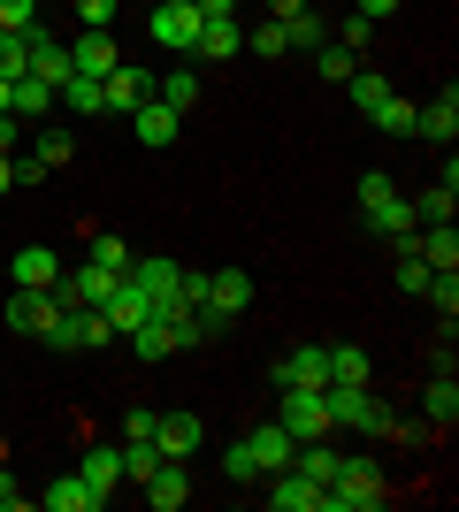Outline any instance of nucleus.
<instances>
[{
    "label": "nucleus",
    "mask_w": 459,
    "mask_h": 512,
    "mask_svg": "<svg viewBox=\"0 0 459 512\" xmlns=\"http://www.w3.org/2000/svg\"><path fill=\"white\" fill-rule=\"evenodd\" d=\"M291 428L284 421H268V428H253V436H238V444L222 451V474H230V482H268V474L276 467H291Z\"/></svg>",
    "instance_id": "obj_1"
},
{
    "label": "nucleus",
    "mask_w": 459,
    "mask_h": 512,
    "mask_svg": "<svg viewBox=\"0 0 459 512\" xmlns=\"http://www.w3.org/2000/svg\"><path fill=\"white\" fill-rule=\"evenodd\" d=\"M322 406H329V421H337V428H360V436H406L398 413L383 406L368 383H322Z\"/></svg>",
    "instance_id": "obj_2"
},
{
    "label": "nucleus",
    "mask_w": 459,
    "mask_h": 512,
    "mask_svg": "<svg viewBox=\"0 0 459 512\" xmlns=\"http://www.w3.org/2000/svg\"><path fill=\"white\" fill-rule=\"evenodd\" d=\"M360 222H368L375 237H391V253H406V237L421 230V222H414V207H406V199L391 192V176H383V169H368V176H360Z\"/></svg>",
    "instance_id": "obj_3"
},
{
    "label": "nucleus",
    "mask_w": 459,
    "mask_h": 512,
    "mask_svg": "<svg viewBox=\"0 0 459 512\" xmlns=\"http://www.w3.org/2000/svg\"><path fill=\"white\" fill-rule=\"evenodd\" d=\"M383 497H391L383 467H375V459H345L337 482L322 490V512H383Z\"/></svg>",
    "instance_id": "obj_4"
},
{
    "label": "nucleus",
    "mask_w": 459,
    "mask_h": 512,
    "mask_svg": "<svg viewBox=\"0 0 459 512\" xmlns=\"http://www.w3.org/2000/svg\"><path fill=\"white\" fill-rule=\"evenodd\" d=\"M115 268H100V260H77V268H62L54 276V306H108L115 299Z\"/></svg>",
    "instance_id": "obj_5"
},
{
    "label": "nucleus",
    "mask_w": 459,
    "mask_h": 512,
    "mask_svg": "<svg viewBox=\"0 0 459 512\" xmlns=\"http://www.w3.org/2000/svg\"><path fill=\"white\" fill-rule=\"evenodd\" d=\"M276 421L291 428V444H314V436H329V406H322V390H284V406H276Z\"/></svg>",
    "instance_id": "obj_6"
},
{
    "label": "nucleus",
    "mask_w": 459,
    "mask_h": 512,
    "mask_svg": "<svg viewBox=\"0 0 459 512\" xmlns=\"http://www.w3.org/2000/svg\"><path fill=\"white\" fill-rule=\"evenodd\" d=\"M245 306H253V276H245V268H215V276H207V306H199V314L215 321H238Z\"/></svg>",
    "instance_id": "obj_7"
},
{
    "label": "nucleus",
    "mask_w": 459,
    "mask_h": 512,
    "mask_svg": "<svg viewBox=\"0 0 459 512\" xmlns=\"http://www.w3.org/2000/svg\"><path fill=\"white\" fill-rule=\"evenodd\" d=\"M100 314L115 321V337H131L138 321H161V306H153V291H146V283H138V276H123V283H115V299L100 306Z\"/></svg>",
    "instance_id": "obj_8"
},
{
    "label": "nucleus",
    "mask_w": 459,
    "mask_h": 512,
    "mask_svg": "<svg viewBox=\"0 0 459 512\" xmlns=\"http://www.w3.org/2000/svg\"><path fill=\"white\" fill-rule=\"evenodd\" d=\"M100 100H108V115H131V107L153 100V77H146L138 62H115L108 77H100Z\"/></svg>",
    "instance_id": "obj_9"
},
{
    "label": "nucleus",
    "mask_w": 459,
    "mask_h": 512,
    "mask_svg": "<svg viewBox=\"0 0 459 512\" xmlns=\"http://www.w3.org/2000/svg\"><path fill=\"white\" fill-rule=\"evenodd\" d=\"M192 39H199V8H192V0H161V8H153V46L192 54Z\"/></svg>",
    "instance_id": "obj_10"
},
{
    "label": "nucleus",
    "mask_w": 459,
    "mask_h": 512,
    "mask_svg": "<svg viewBox=\"0 0 459 512\" xmlns=\"http://www.w3.org/2000/svg\"><path fill=\"white\" fill-rule=\"evenodd\" d=\"M54 314H62V306H54V291H23V283L8 291V306H0V321H8L16 337H39Z\"/></svg>",
    "instance_id": "obj_11"
},
{
    "label": "nucleus",
    "mask_w": 459,
    "mask_h": 512,
    "mask_svg": "<svg viewBox=\"0 0 459 512\" xmlns=\"http://www.w3.org/2000/svg\"><path fill=\"white\" fill-rule=\"evenodd\" d=\"M138 490H146V505H153V512H176L184 497H192V459H161V467H153Z\"/></svg>",
    "instance_id": "obj_12"
},
{
    "label": "nucleus",
    "mask_w": 459,
    "mask_h": 512,
    "mask_svg": "<svg viewBox=\"0 0 459 512\" xmlns=\"http://www.w3.org/2000/svg\"><path fill=\"white\" fill-rule=\"evenodd\" d=\"M406 253H421L437 276H459V230L452 222H421V230L406 237Z\"/></svg>",
    "instance_id": "obj_13"
},
{
    "label": "nucleus",
    "mask_w": 459,
    "mask_h": 512,
    "mask_svg": "<svg viewBox=\"0 0 459 512\" xmlns=\"http://www.w3.org/2000/svg\"><path fill=\"white\" fill-rule=\"evenodd\" d=\"M322 383H329V352L322 344H299V352L276 360V390H322Z\"/></svg>",
    "instance_id": "obj_14"
},
{
    "label": "nucleus",
    "mask_w": 459,
    "mask_h": 512,
    "mask_svg": "<svg viewBox=\"0 0 459 512\" xmlns=\"http://www.w3.org/2000/svg\"><path fill=\"white\" fill-rule=\"evenodd\" d=\"M268 505H276V512H322V490H314V482H306V474L299 467H276V474H268Z\"/></svg>",
    "instance_id": "obj_15"
},
{
    "label": "nucleus",
    "mask_w": 459,
    "mask_h": 512,
    "mask_svg": "<svg viewBox=\"0 0 459 512\" xmlns=\"http://www.w3.org/2000/svg\"><path fill=\"white\" fill-rule=\"evenodd\" d=\"M199 436H207V428H199V413H161V421H153V444H161V459H192Z\"/></svg>",
    "instance_id": "obj_16"
},
{
    "label": "nucleus",
    "mask_w": 459,
    "mask_h": 512,
    "mask_svg": "<svg viewBox=\"0 0 459 512\" xmlns=\"http://www.w3.org/2000/svg\"><path fill=\"white\" fill-rule=\"evenodd\" d=\"M8 115H16V123H46V115H54V85L23 69L16 85H8Z\"/></svg>",
    "instance_id": "obj_17"
},
{
    "label": "nucleus",
    "mask_w": 459,
    "mask_h": 512,
    "mask_svg": "<svg viewBox=\"0 0 459 512\" xmlns=\"http://www.w3.org/2000/svg\"><path fill=\"white\" fill-rule=\"evenodd\" d=\"M39 505H46V512H100L108 497L92 490L85 474H62V482H46V490H39Z\"/></svg>",
    "instance_id": "obj_18"
},
{
    "label": "nucleus",
    "mask_w": 459,
    "mask_h": 512,
    "mask_svg": "<svg viewBox=\"0 0 459 512\" xmlns=\"http://www.w3.org/2000/svg\"><path fill=\"white\" fill-rule=\"evenodd\" d=\"M230 54H245V31H238V16H222V23H199V39H192V62H230Z\"/></svg>",
    "instance_id": "obj_19"
},
{
    "label": "nucleus",
    "mask_w": 459,
    "mask_h": 512,
    "mask_svg": "<svg viewBox=\"0 0 459 512\" xmlns=\"http://www.w3.org/2000/svg\"><path fill=\"white\" fill-rule=\"evenodd\" d=\"M115 62H123V54H115L108 31H77V46H69V69H77V77H108Z\"/></svg>",
    "instance_id": "obj_20"
},
{
    "label": "nucleus",
    "mask_w": 459,
    "mask_h": 512,
    "mask_svg": "<svg viewBox=\"0 0 459 512\" xmlns=\"http://www.w3.org/2000/svg\"><path fill=\"white\" fill-rule=\"evenodd\" d=\"M131 123H138V146H176V130H184V115L176 107H161V100H146V107H131Z\"/></svg>",
    "instance_id": "obj_21"
},
{
    "label": "nucleus",
    "mask_w": 459,
    "mask_h": 512,
    "mask_svg": "<svg viewBox=\"0 0 459 512\" xmlns=\"http://www.w3.org/2000/svg\"><path fill=\"white\" fill-rule=\"evenodd\" d=\"M54 107H69V115L100 123V115H108V100H100V77H77V69H69L62 85H54Z\"/></svg>",
    "instance_id": "obj_22"
},
{
    "label": "nucleus",
    "mask_w": 459,
    "mask_h": 512,
    "mask_svg": "<svg viewBox=\"0 0 459 512\" xmlns=\"http://www.w3.org/2000/svg\"><path fill=\"white\" fill-rule=\"evenodd\" d=\"M77 474H85V482H92L100 497H115V490H123V451H115V444H85Z\"/></svg>",
    "instance_id": "obj_23"
},
{
    "label": "nucleus",
    "mask_w": 459,
    "mask_h": 512,
    "mask_svg": "<svg viewBox=\"0 0 459 512\" xmlns=\"http://www.w3.org/2000/svg\"><path fill=\"white\" fill-rule=\"evenodd\" d=\"M414 138H437V146H452V138H459V92H452V85H444L437 100L421 107V123H414Z\"/></svg>",
    "instance_id": "obj_24"
},
{
    "label": "nucleus",
    "mask_w": 459,
    "mask_h": 512,
    "mask_svg": "<svg viewBox=\"0 0 459 512\" xmlns=\"http://www.w3.org/2000/svg\"><path fill=\"white\" fill-rule=\"evenodd\" d=\"M23 39H31V77H46V85H62V77H69V46L54 39V31H39V23H31Z\"/></svg>",
    "instance_id": "obj_25"
},
{
    "label": "nucleus",
    "mask_w": 459,
    "mask_h": 512,
    "mask_svg": "<svg viewBox=\"0 0 459 512\" xmlns=\"http://www.w3.org/2000/svg\"><path fill=\"white\" fill-rule=\"evenodd\" d=\"M54 276H62V260L46 253V245H16V283L23 291H54Z\"/></svg>",
    "instance_id": "obj_26"
},
{
    "label": "nucleus",
    "mask_w": 459,
    "mask_h": 512,
    "mask_svg": "<svg viewBox=\"0 0 459 512\" xmlns=\"http://www.w3.org/2000/svg\"><path fill=\"white\" fill-rule=\"evenodd\" d=\"M291 467H299L306 482H314V490H329V482H337V467H345V459H337V451H329L322 436H314V444H299V451H291Z\"/></svg>",
    "instance_id": "obj_27"
},
{
    "label": "nucleus",
    "mask_w": 459,
    "mask_h": 512,
    "mask_svg": "<svg viewBox=\"0 0 459 512\" xmlns=\"http://www.w3.org/2000/svg\"><path fill=\"white\" fill-rule=\"evenodd\" d=\"M345 100H352V107H360V115L375 123V107L391 100V77H383V69H352V77H345Z\"/></svg>",
    "instance_id": "obj_28"
},
{
    "label": "nucleus",
    "mask_w": 459,
    "mask_h": 512,
    "mask_svg": "<svg viewBox=\"0 0 459 512\" xmlns=\"http://www.w3.org/2000/svg\"><path fill=\"white\" fill-rule=\"evenodd\" d=\"M153 100L176 107V115H192V107H199V69H169V77L153 85Z\"/></svg>",
    "instance_id": "obj_29"
},
{
    "label": "nucleus",
    "mask_w": 459,
    "mask_h": 512,
    "mask_svg": "<svg viewBox=\"0 0 459 512\" xmlns=\"http://www.w3.org/2000/svg\"><path fill=\"white\" fill-rule=\"evenodd\" d=\"M115 451H123V482H146V474L161 467V444H153V436H123Z\"/></svg>",
    "instance_id": "obj_30"
},
{
    "label": "nucleus",
    "mask_w": 459,
    "mask_h": 512,
    "mask_svg": "<svg viewBox=\"0 0 459 512\" xmlns=\"http://www.w3.org/2000/svg\"><path fill=\"white\" fill-rule=\"evenodd\" d=\"M375 360L360 352V344H329V383H368Z\"/></svg>",
    "instance_id": "obj_31"
},
{
    "label": "nucleus",
    "mask_w": 459,
    "mask_h": 512,
    "mask_svg": "<svg viewBox=\"0 0 459 512\" xmlns=\"http://www.w3.org/2000/svg\"><path fill=\"white\" fill-rule=\"evenodd\" d=\"M406 207H414V222H452V207H459V184H444V176H437V184H429L421 199H406Z\"/></svg>",
    "instance_id": "obj_32"
},
{
    "label": "nucleus",
    "mask_w": 459,
    "mask_h": 512,
    "mask_svg": "<svg viewBox=\"0 0 459 512\" xmlns=\"http://www.w3.org/2000/svg\"><path fill=\"white\" fill-rule=\"evenodd\" d=\"M245 54H261V62H284V54H291L284 23H276V16H261V23H253V31H245Z\"/></svg>",
    "instance_id": "obj_33"
},
{
    "label": "nucleus",
    "mask_w": 459,
    "mask_h": 512,
    "mask_svg": "<svg viewBox=\"0 0 459 512\" xmlns=\"http://www.w3.org/2000/svg\"><path fill=\"white\" fill-rule=\"evenodd\" d=\"M414 123H421V107H414V100H398V92L375 107V130H383V138H414Z\"/></svg>",
    "instance_id": "obj_34"
},
{
    "label": "nucleus",
    "mask_w": 459,
    "mask_h": 512,
    "mask_svg": "<svg viewBox=\"0 0 459 512\" xmlns=\"http://www.w3.org/2000/svg\"><path fill=\"white\" fill-rule=\"evenodd\" d=\"M85 260H100V268H115V276H131V237H115V230H100V237H92V253Z\"/></svg>",
    "instance_id": "obj_35"
},
{
    "label": "nucleus",
    "mask_w": 459,
    "mask_h": 512,
    "mask_svg": "<svg viewBox=\"0 0 459 512\" xmlns=\"http://www.w3.org/2000/svg\"><path fill=\"white\" fill-rule=\"evenodd\" d=\"M421 406H429V421H437V428H452V421H459V383H452V375H437Z\"/></svg>",
    "instance_id": "obj_36"
},
{
    "label": "nucleus",
    "mask_w": 459,
    "mask_h": 512,
    "mask_svg": "<svg viewBox=\"0 0 459 512\" xmlns=\"http://www.w3.org/2000/svg\"><path fill=\"white\" fill-rule=\"evenodd\" d=\"M131 344H138V360H169V352H176L169 321H138V329H131Z\"/></svg>",
    "instance_id": "obj_37"
},
{
    "label": "nucleus",
    "mask_w": 459,
    "mask_h": 512,
    "mask_svg": "<svg viewBox=\"0 0 459 512\" xmlns=\"http://www.w3.org/2000/svg\"><path fill=\"white\" fill-rule=\"evenodd\" d=\"M314 62H322L329 85H345L352 69H360V54H352V46H337V39H322V46H314Z\"/></svg>",
    "instance_id": "obj_38"
},
{
    "label": "nucleus",
    "mask_w": 459,
    "mask_h": 512,
    "mask_svg": "<svg viewBox=\"0 0 459 512\" xmlns=\"http://www.w3.org/2000/svg\"><path fill=\"white\" fill-rule=\"evenodd\" d=\"M31 153H39L46 169H62L69 153H77V138H69V130H62V123H39V146H31Z\"/></svg>",
    "instance_id": "obj_39"
},
{
    "label": "nucleus",
    "mask_w": 459,
    "mask_h": 512,
    "mask_svg": "<svg viewBox=\"0 0 459 512\" xmlns=\"http://www.w3.org/2000/svg\"><path fill=\"white\" fill-rule=\"evenodd\" d=\"M23 69H31V39H23V31H0V77L16 85Z\"/></svg>",
    "instance_id": "obj_40"
},
{
    "label": "nucleus",
    "mask_w": 459,
    "mask_h": 512,
    "mask_svg": "<svg viewBox=\"0 0 459 512\" xmlns=\"http://www.w3.org/2000/svg\"><path fill=\"white\" fill-rule=\"evenodd\" d=\"M284 39H291V54H314V46H322V16H314V8H299V16L284 23Z\"/></svg>",
    "instance_id": "obj_41"
},
{
    "label": "nucleus",
    "mask_w": 459,
    "mask_h": 512,
    "mask_svg": "<svg viewBox=\"0 0 459 512\" xmlns=\"http://www.w3.org/2000/svg\"><path fill=\"white\" fill-rule=\"evenodd\" d=\"M429 276H437V268H429L421 253H398V291H414V299H421V291H429Z\"/></svg>",
    "instance_id": "obj_42"
},
{
    "label": "nucleus",
    "mask_w": 459,
    "mask_h": 512,
    "mask_svg": "<svg viewBox=\"0 0 459 512\" xmlns=\"http://www.w3.org/2000/svg\"><path fill=\"white\" fill-rule=\"evenodd\" d=\"M429 306H444V321H459V276H429V291H421Z\"/></svg>",
    "instance_id": "obj_43"
},
{
    "label": "nucleus",
    "mask_w": 459,
    "mask_h": 512,
    "mask_svg": "<svg viewBox=\"0 0 459 512\" xmlns=\"http://www.w3.org/2000/svg\"><path fill=\"white\" fill-rule=\"evenodd\" d=\"M39 23V0H0V31H31Z\"/></svg>",
    "instance_id": "obj_44"
},
{
    "label": "nucleus",
    "mask_w": 459,
    "mask_h": 512,
    "mask_svg": "<svg viewBox=\"0 0 459 512\" xmlns=\"http://www.w3.org/2000/svg\"><path fill=\"white\" fill-rule=\"evenodd\" d=\"M77 23H85V31H108V23H115V0H77Z\"/></svg>",
    "instance_id": "obj_45"
},
{
    "label": "nucleus",
    "mask_w": 459,
    "mask_h": 512,
    "mask_svg": "<svg viewBox=\"0 0 459 512\" xmlns=\"http://www.w3.org/2000/svg\"><path fill=\"white\" fill-rule=\"evenodd\" d=\"M398 8H406V0H352V16H360V23H391Z\"/></svg>",
    "instance_id": "obj_46"
},
{
    "label": "nucleus",
    "mask_w": 459,
    "mask_h": 512,
    "mask_svg": "<svg viewBox=\"0 0 459 512\" xmlns=\"http://www.w3.org/2000/svg\"><path fill=\"white\" fill-rule=\"evenodd\" d=\"M199 23H222V16H238V0H192Z\"/></svg>",
    "instance_id": "obj_47"
},
{
    "label": "nucleus",
    "mask_w": 459,
    "mask_h": 512,
    "mask_svg": "<svg viewBox=\"0 0 459 512\" xmlns=\"http://www.w3.org/2000/svg\"><path fill=\"white\" fill-rule=\"evenodd\" d=\"M0 512H23V490L8 482V459H0Z\"/></svg>",
    "instance_id": "obj_48"
},
{
    "label": "nucleus",
    "mask_w": 459,
    "mask_h": 512,
    "mask_svg": "<svg viewBox=\"0 0 459 512\" xmlns=\"http://www.w3.org/2000/svg\"><path fill=\"white\" fill-rule=\"evenodd\" d=\"M261 8H268V16H276V23H291V16H299V8H306V0H261Z\"/></svg>",
    "instance_id": "obj_49"
},
{
    "label": "nucleus",
    "mask_w": 459,
    "mask_h": 512,
    "mask_svg": "<svg viewBox=\"0 0 459 512\" xmlns=\"http://www.w3.org/2000/svg\"><path fill=\"white\" fill-rule=\"evenodd\" d=\"M16 130H23L16 115H0V153H16Z\"/></svg>",
    "instance_id": "obj_50"
},
{
    "label": "nucleus",
    "mask_w": 459,
    "mask_h": 512,
    "mask_svg": "<svg viewBox=\"0 0 459 512\" xmlns=\"http://www.w3.org/2000/svg\"><path fill=\"white\" fill-rule=\"evenodd\" d=\"M8 192H16V176H8V153H0V199H8Z\"/></svg>",
    "instance_id": "obj_51"
},
{
    "label": "nucleus",
    "mask_w": 459,
    "mask_h": 512,
    "mask_svg": "<svg viewBox=\"0 0 459 512\" xmlns=\"http://www.w3.org/2000/svg\"><path fill=\"white\" fill-rule=\"evenodd\" d=\"M0 115H8V77H0Z\"/></svg>",
    "instance_id": "obj_52"
},
{
    "label": "nucleus",
    "mask_w": 459,
    "mask_h": 512,
    "mask_svg": "<svg viewBox=\"0 0 459 512\" xmlns=\"http://www.w3.org/2000/svg\"><path fill=\"white\" fill-rule=\"evenodd\" d=\"M0 459H8V436H0Z\"/></svg>",
    "instance_id": "obj_53"
},
{
    "label": "nucleus",
    "mask_w": 459,
    "mask_h": 512,
    "mask_svg": "<svg viewBox=\"0 0 459 512\" xmlns=\"http://www.w3.org/2000/svg\"><path fill=\"white\" fill-rule=\"evenodd\" d=\"M153 8H161V0H153Z\"/></svg>",
    "instance_id": "obj_54"
}]
</instances>
